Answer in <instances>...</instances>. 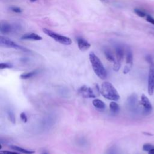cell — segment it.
Masks as SVG:
<instances>
[{
	"label": "cell",
	"instance_id": "obj_1",
	"mask_svg": "<svg viewBox=\"0 0 154 154\" xmlns=\"http://www.w3.org/2000/svg\"><path fill=\"white\" fill-rule=\"evenodd\" d=\"M89 60L95 74L101 79H105L107 78V71L98 57L95 55L94 52H92L89 54Z\"/></svg>",
	"mask_w": 154,
	"mask_h": 154
},
{
	"label": "cell",
	"instance_id": "obj_2",
	"mask_svg": "<svg viewBox=\"0 0 154 154\" xmlns=\"http://www.w3.org/2000/svg\"><path fill=\"white\" fill-rule=\"evenodd\" d=\"M100 93L105 98L113 101H116L120 99L118 92L117 91L113 85L108 81H105L102 83L100 89Z\"/></svg>",
	"mask_w": 154,
	"mask_h": 154
},
{
	"label": "cell",
	"instance_id": "obj_3",
	"mask_svg": "<svg viewBox=\"0 0 154 154\" xmlns=\"http://www.w3.org/2000/svg\"><path fill=\"white\" fill-rule=\"evenodd\" d=\"M43 31L46 35L50 36V38H51L56 42H59L61 44L65 45H69L72 44L71 39L69 38H68V37L60 35L54 32V31H52L46 28H44L43 30Z\"/></svg>",
	"mask_w": 154,
	"mask_h": 154
},
{
	"label": "cell",
	"instance_id": "obj_4",
	"mask_svg": "<svg viewBox=\"0 0 154 154\" xmlns=\"http://www.w3.org/2000/svg\"><path fill=\"white\" fill-rule=\"evenodd\" d=\"M148 61L150 65L148 77V93L151 96L154 92V63L151 58H148Z\"/></svg>",
	"mask_w": 154,
	"mask_h": 154
},
{
	"label": "cell",
	"instance_id": "obj_5",
	"mask_svg": "<svg viewBox=\"0 0 154 154\" xmlns=\"http://www.w3.org/2000/svg\"><path fill=\"white\" fill-rule=\"evenodd\" d=\"M0 45L3 47L12 48L16 50L27 51V50L25 48L17 44L12 40L4 36H1V38H0Z\"/></svg>",
	"mask_w": 154,
	"mask_h": 154
},
{
	"label": "cell",
	"instance_id": "obj_6",
	"mask_svg": "<svg viewBox=\"0 0 154 154\" xmlns=\"http://www.w3.org/2000/svg\"><path fill=\"white\" fill-rule=\"evenodd\" d=\"M141 104L143 106V113L145 115L151 114L152 111V105L147 97L145 94H143L141 97Z\"/></svg>",
	"mask_w": 154,
	"mask_h": 154
},
{
	"label": "cell",
	"instance_id": "obj_7",
	"mask_svg": "<svg viewBox=\"0 0 154 154\" xmlns=\"http://www.w3.org/2000/svg\"><path fill=\"white\" fill-rule=\"evenodd\" d=\"M78 92L84 98H95L96 97L93 89L85 85L79 89Z\"/></svg>",
	"mask_w": 154,
	"mask_h": 154
},
{
	"label": "cell",
	"instance_id": "obj_8",
	"mask_svg": "<svg viewBox=\"0 0 154 154\" xmlns=\"http://www.w3.org/2000/svg\"><path fill=\"white\" fill-rule=\"evenodd\" d=\"M132 61H133V56H132V53L130 50H127L126 54V66L124 68V73H128L131 69L132 66Z\"/></svg>",
	"mask_w": 154,
	"mask_h": 154
},
{
	"label": "cell",
	"instance_id": "obj_9",
	"mask_svg": "<svg viewBox=\"0 0 154 154\" xmlns=\"http://www.w3.org/2000/svg\"><path fill=\"white\" fill-rule=\"evenodd\" d=\"M77 44L79 49L82 51H87L90 47V44L89 42L82 38H78L77 39Z\"/></svg>",
	"mask_w": 154,
	"mask_h": 154
},
{
	"label": "cell",
	"instance_id": "obj_10",
	"mask_svg": "<svg viewBox=\"0 0 154 154\" xmlns=\"http://www.w3.org/2000/svg\"><path fill=\"white\" fill-rule=\"evenodd\" d=\"M116 61L121 63L122 60L124 58V51L122 47L119 46L116 48Z\"/></svg>",
	"mask_w": 154,
	"mask_h": 154
},
{
	"label": "cell",
	"instance_id": "obj_11",
	"mask_svg": "<svg viewBox=\"0 0 154 154\" xmlns=\"http://www.w3.org/2000/svg\"><path fill=\"white\" fill-rule=\"evenodd\" d=\"M22 39L29 40H41L42 37L36 33L26 34L22 37Z\"/></svg>",
	"mask_w": 154,
	"mask_h": 154
},
{
	"label": "cell",
	"instance_id": "obj_12",
	"mask_svg": "<svg viewBox=\"0 0 154 154\" xmlns=\"http://www.w3.org/2000/svg\"><path fill=\"white\" fill-rule=\"evenodd\" d=\"M92 104L94 107L99 110H103L105 108V104L102 101V100L98 99H95L93 100Z\"/></svg>",
	"mask_w": 154,
	"mask_h": 154
},
{
	"label": "cell",
	"instance_id": "obj_13",
	"mask_svg": "<svg viewBox=\"0 0 154 154\" xmlns=\"http://www.w3.org/2000/svg\"><path fill=\"white\" fill-rule=\"evenodd\" d=\"M10 147H11L12 149H13L16 151H18V152L23 153L25 154H33L35 153L34 151L26 150V149H24L22 147H20L17 146H10Z\"/></svg>",
	"mask_w": 154,
	"mask_h": 154
},
{
	"label": "cell",
	"instance_id": "obj_14",
	"mask_svg": "<svg viewBox=\"0 0 154 154\" xmlns=\"http://www.w3.org/2000/svg\"><path fill=\"white\" fill-rule=\"evenodd\" d=\"M109 107H110V110L111 111V112L113 114H116L119 113V111L120 110V107H119V105L116 102H115L114 101L111 102L110 104Z\"/></svg>",
	"mask_w": 154,
	"mask_h": 154
},
{
	"label": "cell",
	"instance_id": "obj_15",
	"mask_svg": "<svg viewBox=\"0 0 154 154\" xmlns=\"http://www.w3.org/2000/svg\"><path fill=\"white\" fill-rule=\"evenodd\" d=\"M11 31V26L8 24H2L1 25V32L2 33H9Z\"/></svg>",
	"mask_w": 154,
	"mask_h": 154
},
{
	"label": "cell",
	"instance_id": "obj_16",
	"mask_svg": "<svg viewBox=\"0 0 154 154\" xmlns=\"http://www.w3.org/2000/svg\"><path fill=\"white\" fill-rule=\"evenodd\" d=\"M36 73H37V71H36L30 72H26V73L22 74V75H20V78L23 79H26L34 76Z\"/></svg>",
	"mask_w": 154,
	"mask_h": 154
},
{
	"label": "cell",
	"instance_id": "obj_17",
	"mask_svg": "<svg viewBox=\"0 0 154 154\" xmlns=\"http://www.w3.org/2000/svg\"><path fill=\"white\" fill-rule=\"evenodd\" d=\"M137 95H132L128 99L129 104L131 107H134L135 106L137 103Z\"/></svg>",
	"mask_w": 154,
	"mask_h": 154
},
{
	"label": "cell",
	"instance_id": "obj_18",
	"mask_svg": "<svg viewBox=\"0 0 154 154\" xmlns=\"http://www.w3.org/2000/svg\"><path fill=\"white\" fill-rule=\"evenodd\" d=\"M104 53H105V56L106 58H107V59L109 61H110V62H113V63H114L116 61L115 58L114 57V56H113V54H111V53L109 51L106 50V51H105Z\"/></svg>",
	"mask_w": 154,
	"mask_h": 154
},
{
	"label": "cell",
	"instance_id": "obj_19",
	"mask_svg": "<svg viewBox=\"0 0 154 154\" xmlns=\"http://www.w3.org/2000/svg\"><path fill=\"white\" fill-rule=\"evenodd\" d=\"M153 148H154V146H153L151 144H149V143H146V144H145L143 146V151H147V152H149Z\"/></svg>",
	"mask_w": 154,
	"mask_h": 154
},
{
	"label": "cell",
	"instance_id": "obj_20",
	"mask_svg": "<svg viewBox=\"0 0 154 154\" xmlns=\"http://www.w3.org/2000/svg\"><path fill=\"white\" fill-rule=\"evenodd\" d=\"M7 114H8L9 118L10 120V121H11L13 124H15V122H16L15 116L14 115L13 113L12 112V111H9Z\"/></svg>",
	"mask_w": 154,
	"mask_h": 154
},
{
	"label": "cell",
	"instance_id": "obj_21",
	"mask_svg": "<svg viewBox=\"0 0 154 154\" xmlns=\"http://www.w3.org/2000/svg\"><path fill=\"white\" fill-rule=\"evenodd\" d=\"M120 66H121V63L115 61L114 63V65H113V70L115 72L119 71V70L120 69Z\"/></svg>",
	"mask_w": 154,
	"mask_h": 154
},
{
	"label": "cell",
	"instance_id": "obj_22",
	"mask_svg": "<svg viewBox=\"0 0 154 154\" xmlns=\"http://www.w3.org/2000/svg\"><path fill=\"white\" fill-rule=\"evenodd\" d=\"M134 12L137 15H139L140 17H144L146 16V13L140 9H135Z\"/></svg>",
	"mask_w": 154,
	"mask_h": 154
},
{
	"label": "cell",
	"instance_id": "obj_23",
	"mask_svg": "<svg viewBox=\"0 0 154 154\" xmlns=\"http://www.w3.org/2000/svg\"><path fill=\"white\" fill-rule=\"evenodd\" d=\"M12 66L11 65H9L8 63H1L0 64V69H7V68H11Z\"/></svg>",
	"mask_w": 154,
	"mask_h": 154
},
{
	"label": "cell",
	"instance_id": "obj_24",
	"mask_svg": "<svg viewBox=\"0 0 154 154\" xmlns=\"http://www.w3.org/2000/svg\"><path fill=\"white\" fill-rule=\"evenodd\" d=\"M20 118L21 120H22L24 122V123H26V122H27V120H28L27 116H26V115L25 113H24V112L21 113L20 114Z\"/></svg>",
	"mask_w": 154,
	"mask_h": 154
},
{
	"label": "cell",
	"instance_id": "obj_25",
	"mask_svg": "<svg viewBox=\"0 0 154 154\" xmlns=\"http://www.w3.org/2000/svg\"><path fill=\"white\" fill-rule=\"evenodd\" d=\"M146 20L149 23L154 25V18L153 17H151V16H147V18H146Z\"/></svg>",
	"mask_w": 154,
	"mask_h": 154
},
{
	"label": "cell",
	"instance_id": "obj_26",
	"mask_svg": "<svg viewBox=\"0 0 154 154\" xmlns=\"http://www.w3.org/2000/svg\"><path fill=\"white\" fill-rule=\"evenodd\" d=\"M0 154H19V153L15 152H10L9 151H1L0 152Z\"/></svg>",
	"mask_w": 154,
	"mask_h": 154
},
{
	"label": "cell",
	"instance_id": "obj_27",
	"mask_svg": "<svg viewBox=\"0 0 154 154\" xmlns=\"http://www.w3.org/2000/svg\"><path fill=\"white\" fill-rule=\"evenodd\" d=\"M12 9V10H13V12H17V13L21 12V10L19 8H18V7H13Z\"/></svg>",
	"mask_w": 154,
	"mask_h": 154
},
{
	"label": "cell",
	"instance_id": "obj_28",
	"mask_svg": "<svg viewBox=\"0 0 154 154\" xmlns=\"http://www.w3.org/2000/svg\"><path fill=\"white\" fill-rule=\"evenodd\" d=\"M148 154H154V148L148 152Z\"/></svg>",
	"mask_w": 154,
	"mask_h": 154
},
{
	"label": "cell",
	"instance_id": "obj_29",
	"mask_svg": "<svg viewBox=\"0 0 154 154\" xmlns=\"http://www.w3.org/2000/svg\"><path fill=\"white\" fill-rule=\"evenodd\" d=\"M43 154H49V153H47V152H44V153H43Z\"/></svg>",
	"mask_w": 154,
	"mask_h": 154
},
{
	"label": "cell",
	"instance_id": "obj_30",
	"mask_svg": "<svg viewBox=\"0 0 154 154\" xmlns=\"http://www.w3.org/2000/svg\"><path fill=\"white\" fill-rule=\"evenodd\" d=\"M31 1H36V0H31Z\"/></svg>",
	"mask_w": 154,
	"mask_h": 154
}]
</instances>
